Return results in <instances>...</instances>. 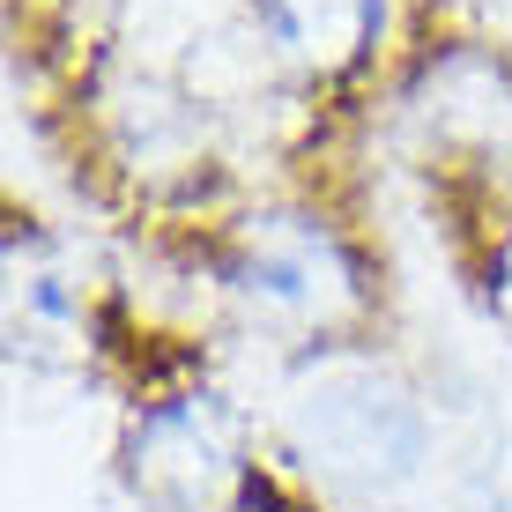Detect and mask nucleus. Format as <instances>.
<instances>
[{
  "label": "nucleus",
  "mask_w": 512,
  "mask_h": 512,
  "mask_svg": "<svg viewBox=\"0 0 512 512\" xmlns=\"http://www.w3.org/2000/svg\"><path fill=\"white\" fill-rule=\"evenodd\" d=\"M282 45L312 67H349L379 30V0H268Z\"/></svg>",
  "instance_id": "3"
},
{
  "label": "nucleus",
  "mask_w": 512,
  "mask_h": 512,
  "mask_svg": "<svg viewBox=\"0 0 512 512\" xmlns=\"http://www.w3.org/2000/svg\"><path fill=\"white\" fill-rule=\"evenodd\" d=\"M134 483L164 512H216L238 483V453L201 401H171L149 409L134 431Z\"/></svg>",
  "instance_id": "2"
},
{
  "label": "nucleus",
  "mask_w": 512,
  "mask_h": 512,
  "mask_svg": "<svg viewBox=\"0 0 512 512\" xmlns=\"http://www.w3.org/2000/svg\"><path fill=\"white\" fill-rule=\"evenodd\" d=\"M297 446L349 483H401L423 461V416L386 372L342 364L297 394Z\"/></svg>",
  "instance_id": "1"
}]
</instances>
